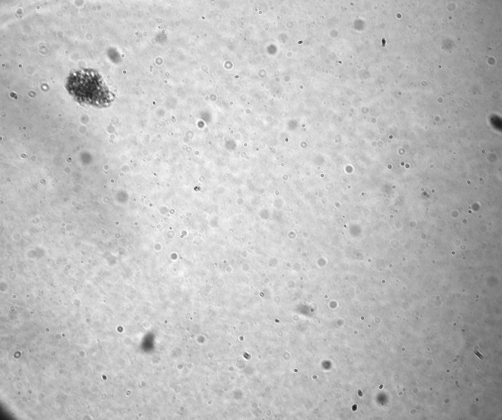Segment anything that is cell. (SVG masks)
Here are the masks:
<instances>
[{
    "mask_svg": "<svg viewBox=\"0 0 502 420\" xmlns=\"http://www.w3.org/2000/svg\"><path fill=\"white\" fill-rule=\"evenodd\" d=\"M66 88L80 103L104 107L110 102V93L98 73L90 70H81L68 77Z\"/></svg>",
    "mask_w": 502,
    "mask_h": 420,
    "instance_id": "cell-1",
    "label": "cell"
}]
</instances>
